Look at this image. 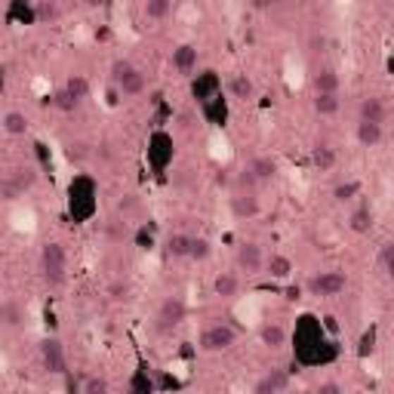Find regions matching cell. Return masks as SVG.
<instances>
[{
    "instance_id": "6da1fadb",
    "label": "cell",
    "mask_w": 394,
    "mask_h": 394,
    "mask_svg": "<svg viewBox=\"0 0 394 394\" xmlns=\"http://www.w3.org/2000/svg\"><path fill=\"white\" fill-rule=\"evenodd\" d=\"M324 345H330L326 342V333L321 321H317L314 314H305L302 321L296 324V355L302 364H324V360H330L324 355Z\"/></svg>"
},
{
    "instance_id": "7a4b0ae2",
    "label": "cell",
    "mask_w": 394,
    "mask_h": 394,
    "mask_svg": "<svg viewBox=\"0 0 394 394\" xmlns=\"http://www.w3.org/2000/svg\"><path fill=\"white\" fill-rule=\"evenodd\" d=\"M40 271H44V281L49 287H59L68 278V253H65V247L59 240H49L40 250Z\"/></svg>"
},
{
    "instance_id": "3957f363",
    "label": "cell",
    "mask_w": 394,
    "mask_h": 394,
    "mask_svg": "<svg viewBox=\"0 0 394 394\" xmlns=\"http://www.w3.org/2000/svg\"><path fill=\"white\" fill-rule=\"evenodd\" d=\"M234 345H238V330L231 324H209L197 336V348L204 355H222V351H228Z\"/></svg>"
},
{
    "instance_id": "277c9868",
    "label": "cell",
    "mask_w": 394,
    "mask_h": 394,
    "mask_svg": "<svg viewBox=\"0 0 394 394\" xmlns=\"http://www.w3.org/2000/svg\"><path fill=\"white\" fill-rule=\"evenodd\" d=\"M348 287V274L345 271H321L314 278H308V293L317 299H333V296H342Z\"/></svg>"
},
{
    "instance_id": "5b68a950",
    "label": "cell",
    "mask_w": 394,
    "mask_h": 394,
    "mask_svg": "<svg viewBox=\"0 0 394 394\" xmlns=\"http://www.w3.org/2000/svg\"><path fill=\"white\" fill-rule=\"evenodd\" d=\"M185 314H188V305L182 296H166L161 302V308H157V317H154V326L161 333H170L176 326L185 324Z\"/></svg>"
},
{
    "instance_id": "8992f818",
    "label": "cell",
    "mask_w": 394,
    "mask_h": 394,
    "mask_svg": "<svg viewBox=\"0 0 394 394\" xmlns=\"http://www.w3.org/2000/svg\"><path fill=\"white\" fill-rule=\"evenodd\" d=\"M96 185L87 179V176H78V179L71 182V213L78 216V219H87L90 213L96 209Z\"/></svg>"
},
{
    "instance_id": "52a82bcc",
    "label": "cell",
    "mask_w": 394,
    "mask_h": 394,
    "mask_svg": "<svg viewBox=\"0 0 394 394\" xmlns=\"http://www.w3.org/2000/svg\"><path fill=\"white\" fill-rule=\"evenodd\" d=\"M40 364L49 376H68V357H65V348L56 336L40 342Z\"/></svg>"
},
{
    "instance_id": "ba28073f",
    "label": "cell",
    "mask_w": 394,
    "mask_h": 394,
    "mask_svg": "<svg viewBox=\"0 0 394 394\" xmlns=\"http://www.w3.org/2000/svg\"><path fill=\"white\" fill-rule=\"evenodd\" d=\"M234 262H238V271H247V274H259L265 268V253L256 240H244L234 250Z\"/></svg>"
},
{
    "instance_id": "9c48e42d",
    "label": "cell",
    "mask_w": 394,
    "mask_h": 394,
    "mask_svg": "<svg viewBox=\"0 0 394 394\" xmlns=\"http://www.w3.org/2000/svg\"><path fill=\"white\" fill-rule=\"evenodd\" d=\"M197 62H200V49L195 44H179L173 49L170 56V65L176 74H182V78H188V74L197 71Z\"/></svg>"
},
{
    "instance_id": "30bf717a",
    "label": "cell",
    "mask_w": 394,
    "mask_h": 394,
    "mask_svg": "<svg viewBox=\"0 0 394 394\" xmlns=\"http://www.w3.org/2000/svg\"><path fill=\"white\" fill-rule=\"evenodd\" d=\"M244 170L250 173V179H253L256 185H265V182L278 179V161H274L271 154H256L253 161L244 166Z\"/></svg>"
},
{
    "instance_id": "8fae6325",
    "label": "cell",
    "mask_w": 394,
    "mask_h": 394,
    "mask_svg": "<svg viewBox=\"0 0 394 394\" xmlns=\"http://www.w3.org/2000/svg\"><path fill=\"white\" fill-rule=\"evenodd\" d=\"M357 121H370V123L385 127V121H388V105H385V99L364 96L360 99V105H357Z\"/></svg>"
},
{
    "instance_id": "7c38bea8",
    "label": "cell",
    "mask_w": 394,
    "mask_h": 394,
    "mask_svg": "<svg viewBox=\"0 0 394 394\" xmlns=\"http://www.w3.org/2000/svg\"><path fill=\"white\" fill-rule=\"evenodd\" d=\"M231 213H234V219H256L262 213V204H259L256 191H238L231 197Z\"/></svg>"
},
{
    "instance_id": "4fadbf2b",
    "label": "cell",
    "mask_w": 394,
    "mask_h": 394,
    "mask_svg": "<svg viewBox=\"0 0 394 394\" xmlns=\"http://www.w3.org/2000/svg\"><path fill=\"white\" fill-rule=\"evenodd\" d=\"M259 342H262V348L268 351H281L287 345V326L278 324V321H268L259 326Z\"/></svg>"
},
{
    "instance_id": "5bb4252c",
    "label": "cell",
    "mask_w": 394,
    "mask_h": 394,
    "mask_svg": "<svg viewBox=\"0 0 394 394\" xmlns=\"http://www.w3.org/2000/svg\"><path fill=\"white\" fill-rule=\"evenodd\" d=\"M222 90V83H219V74L216 71H204V74H197V80H195V99L197 102H213L216 96H222L219 93Z\"/></svg>"
},
{
    "instance_id": "9a60e30c",
    "label": "cell",
    "mask_w": 394,
    "mask_h": 394,
    "mask_svg": "<svg viewBox=\"0 0 394 394\" xmlns=\"http://www.w3.org/2000/svg\"><path fill=\"white\" fill-rule=\"evenodd\" d=\"M339 164V154L333 145H326V142H317V145L312 148V166L314 173H333Z\"/></svg>"
},
{
    "instance_id": "2e32d148",
    "label": "cell",
    "mask_w": 394,
    "mask_h": 394,
    "mask_svg": "<svg viewBox=\"0 0 394 394\" xmlns=\"http://www.w3.org/2000/svg\"><path fill=\"white\" fill-rule=\"evenodd\" d=\"M355 136H357V142L364 148H379L385 142V127H379V123H370V121H357Z\"/></svg>"
},
{
    "instance_id": "e0dca14e",
    "label": "cell",
    "mask_w": 394,
    "mask_h": 394,
    "mask_svg": "<svg viewBox=\"0 0 394 394\" xmlns=\"http://www.w3.org/2000/svg\"><path fill=\"white\" fill-rule=\"evenodd\" d=\"M265 274L274 281H290L293 278V259L283 253H271L265 256Z\"/></svg>"
},
{
    "instance_id": "ac0fdd59",
    "label": "cell",
    "mask_w": 394,
    "mask_h": 394,
    "mask_svg": "<svg viewBox=\"0 0 394 394\" xmlns=\"http://www.w3.org/2000/svg\"><path fill=\"white\" fill-rule=\"evenodd\" d=\"M228 93L238 99V102H250V99H256V83L250 74H231L228 78Z\"/></svg>"
},
{
    "instance_id": "d6986e66",
    "label": "cell",
    "mask_w": 394,
    "mask_h": 394,
    "mask_svg": "<svg viewBox=\"0 0 394 394\" xmlns=\"http://www.w3.org/2000/svg\"><path fill=\"white\" fill-rule=\"evenodd\" d=\"M148 145H151V157H154V166H157V170H164L166 161L173 157V139L166 136V133H154Z\"/></svg>"
},
{
    "instance_id": "ffe728a7",
    "label": "cell",
    "mask_w": 394,
    "mask_h": 394,
    "mask_svg": "<svg viewBox=\"0 0 394 394\" xmlns=\"http://www.w3.org/2000/svg\"><path fill=\"white\" fill-rule=\"evenodd\" d=\"M213 293L219 299H234L240 293V278L234 271H219L213 278Z\"/></svg>"
},
{
    "instance_id": "44dd1931",
    "label": "cell",
    "mask_w": 394,
    "mask_h": 394,
    "mask_svg": "<svg viewBox=\"0 0 394 394\" xmlns=\"http://www.w3.org/2000/svg\"><path fill=\"white\" fill-rule=\"evenodd\" d=\"M117 93H121L123 99H136V96H142V93H145V71H142V68H133L127 78L117 83Z\"/></svg>"
},
{
    "instance_id": "7402d4cb",
    "label": "cell",
    "mask_w": 394,
    "mask_h": 394,
    "mask_svg": "<svg viewBox=\"0 0 394 394\" xmlns=\"http://www.w3.org/2000/svg\"><path fill=\"white\" fill-rule=\"evenodd\" d=\"M373 225H376V213H373V207H367V204L357 207L355 213L348 216V228L355 234H370Z\"/></svg>"
},
{
    "instance_id": "603a6c76",
    "label": "cell",
    "mask_w": 394,
    "mask_h": 394,
    "mask_svg": "<svg viewBox=\"0 0 394 394\" xmlns=\"http://www.w3.org/2000/svg\"><path fill=\"white\" fill-rule=\"evenodd\" d=\"M0 324L10 326V330H19V326L25 324V308L16 299L0 302Z\"/></svg>"
},
{
    "instance_id": "cb8c5ba5",
    "label": "cell",
    "mask_w": 394,
    "mask_h": 394,
    "mask_svg": "<svg viewBox=\"0 0 394 394\" xmlns=\"http://www.w3.org/2000/svg\"><path fill=\"white\" fill-rule=\"evenodd\" d=\"M312 87H314V93H339V74H336V68L314 71Z\"/></svg>"
},
{
    "instance_id": "d4e9b609",
    "label": "cell",
    "mask_w": 394,
    "mask_h": 394,
    "mask_svg": "<svg viewBox=\"0 0 394 394\" xmlns=\"http://www.w3.org/2000/svg\"><path fill=\"white\" fill-rule=\"evenodd\" d=\"M0 130H4L6 136H25V133H28V117L22 111H6L0 117Z\"/></svg>"
},
{
    "instance_id": "484cf974",
    "label": "cell",
    "mask_w": 394,
    "mask_h": 394,
    "mask_svg": "<svg viewBox=\"0 0 394 394\" xmlns=\"http://www.w3.org/2000/svg\"><path fill=\"white\" fill-rule=\"evenodd\" d=\"M188 244H191V234H182V231H176L166 238V256L170 259H188Z\"/></svg>"
},
{
    "instance_id": "4316f807",
    "label": "cell",
    "mask_w": 394,
    "mask_h": 394,
    "mask_svg": "<svg viewBox=\"0 0 394 394\" xmlns=\"http://www.w3.org/2000/svg\"><path fill=\"white\" fill-rule=\"evenodd\" d=\"M360 191H364L360 179H345L333 188V200H336V204H351L355 197H360Z\"/></svg>"
},
{
    "instance_id": "83f0119b",
    "label": "cell",
    "mask_w": 394,
    "mask_h": 394,
    "mask_svg": "<svg viewBox=\"0 0 394 394\" xmlns=\"http://www.w3.org/2000/svg\"><path fill=\"white\" fill-rule=\"evenodd\" d=\"M312 105H314V111L321 114V117H330V114L339 111L342 102H339V93H314Z\"/></svg>"
},
{
    "instance_id": "f1b7e54d",
    "label": "cell",
    "mask_w": 394,
    "mask_h": 394,
    "mask_svg": "<svg viewBox=\"0 0 394 394\" xmlns=\"http://www.w3.org/2000/svg\"><path fill=\"white\" fill-rule=\"evenodd\" d=\"M59 16H62V10H59L56 0H40V4H35V22L37 25H49V22H56Z\"/></svg>"
},
{
    "instance_id": "f546056e",
    "label": "cell",
    "mask_w": 394,
    "mask_h": 394,
    "mask_svg": "<svg viewBox=\"0 0 394 394\" xmlns=\"http://www.w3.org/2000/svg\"><path fill=\"white\" fill-rule=\"evenodd\" d=\"M209 256H213V244H209L207 238H191V244H188V259L191 262H207Z\"/></svg>"
},
{
    "instance_id": "4dcf8cb0",
    "label": "cell",
    "mask_w": 394,
    "mask_h": 394,
    "mask_svg": "<svg viewBox=\"0 0 394 394\" xmlns=\"http://www.w3.org/2000/svg\"><path fill=\"white\" fill-rule=\"evenodd\" d=\"M142 13H145V19H166L173 13V4L170 0H145Z\"/></svg>"
},
{
    "instance_id": "1f68e13d",
    "label": "cell",
    "mask_w": 394,
    "mask_h": 394,
    "mask_svg": "<svg viewBox=\"0 0 394 394\" xmlns=\"http://www.w3.org/2000/svg\"><path fill=\"white\" fill-rule=\"evenodd\" d=\"M65 90H68V93L78 99V102H83V99L90 96V80L83 78V74H71V78L65 80Z\"/></svg>"
},
{
    "instance_id": "d6a6232c",
    "label": "cell",
    "mask_w": 394,
    "mask_h": 394,
    "mask_svg": "<svg viewBox=\"0 0 394 394\" xmlns=\"http://www.w3.org/2000/svg\"><path fill=\"white\" fill-rule=\"evenodd\" d=\"M376 262H379L382 274H394V244L391 240H385V244H379V253H376Z\"/></svg>"
},
{
    "instance_id": "836d02e7",
    "label": "cell",
    "mask_w": 394,
    "mask_h": 394,
    "mask_svg": "<svg viewBox=\"0 0 394 394\" xmlns=\"http://www.w3.org/2000/svg\"><path fill=\"white\" fill-rule=\"evenodd\" d=\"M49 102H53V105H56L62 114H74V111H78V108H80V102H78V99H74V96H71L65 87L59 90V93H56L53 99H49Z\"/></svg>"
},
{
    "instance_id": "e575fe53",
    "label": "cell",
    "mask_w": 394,
    "mask_h": 394,
    "mask_svg": "<svg viewBox=\"0 0 394 394\" xmlns=\"http://www.w3.org/2000/svg\"><path fill=\"white\" fill-rule=\"evenodd\" d=\"M25 195V191L19 188V182L13 179V176H4V179H0V200H4V204H13V200H19Z\"/></svg>"
},
{
    "instance_id": "d590c367",
    "label": "cell",
    "mask_w": 394,
    "mask_h": 394,
    "mask_svg": "<svg viewBox=\"0 0 394 394\" xmlns=\"http://www.w3.org/2000/svg\"><path fill=\"white\" fill-rule=\"evenodd\" d=\"M83 394H111V382L105 379V376H87L80 385Z\"/></svg>"
},
{
    "instance_id": "8d00e7d4",
    "label": "cell",
    "mask_w": 394,
    "mask_h": 394,
    "mask_svg": "<svg viewBox=\"0 0 394 394\" xmlns=\"http://www.w3.org/2000/svg\"><path fill=\"white\" fill-rule=\"evenodd\" d=\"M10 22L37 25V22H35V4H13V6H10Z\"/></svg>"
},
{
    "instance_id": "74e56055",
    "label": "cell",
    "mask_w": 394,
    "mask_h": 394,
    "mask_svg": "<svg viewBox=\"0 0 394 394\" xmlns=\"http://www.w3.org/2000/svg\"><path fill=\"white\" fill-rule=\"evenodd\" d=\"M130 394H154V382L148 379V373H145V370H139L136 376H133Z\"/></svg>"
},
{
    "instance_id": "f35d334b",
    "label": "cell",
    "mask_w": 394,
    "mask_h": 394,
    "mask_svg": "<svg viewBox=\"0 0 394 394\" xmlns=\"http://www.w3.org/2000/svg\"><path fill=\"white\" fill-rule=\"evenodd\" d=\"M10 176H13L16 182H19V188H22V191H28V188L37 182V170H35V166H19V170L10 173Z\"/></svg>"
},
{
    "instance_id": "ab89813d",
    "label": "cell",
    "mask_w": 394,
    "mask_h": 394,
    "mask_svg": "<svg viewBox=\"0 0 394 394\" xmlns=\"http://www.w3.org/2000/svg\"><path fill=\"white\" fill-rule=\"evenodd\" d=\"M133 68H136V65H133L130 59H114V62H111V83H114V87H117V83H121L123 78H127Z\"/></svg>"
},
{
    "instance_id": "60d3db41",
    "label": "cell",
    "mask_w": 394,
    "mask_h": 394,
    "mask_svg": "<svg viewBox=\"0 0 394 394\" xmlns=\"http://www.w3.org/2000/svg\"><path fill=\"white\" fill-rule=\"evenodd\" d=\"M108 299L111 302H127L130 299V283H123V281H117L108 287Z\"/></svg>"
},
{
    "instance_id": "b9f144b4",
    "label": "cell",
    "mask_w": 394,
    "mask_h": 394,
    "mask_svg": "<svg viewBox=\"0 0 394 394\" xmlns=\"http://www.w3.org/2000/svg\"><path fill=\"white\" fill-rule=\"evenodd\" d=\"M253 394H281V391L274 388V382L268 379V373H265V376H259V379L253 382Z\"/></svg>"
},
{
    "instance_id": "7bdbcfd3",
    "label": "cell",
    "mask_w": 394,
    "mask_h": 394,
    "mask_svg": "<svg viewBox=\"0 0 394 394\" xmlns=\"http://www.w3.org/2000/svg\"><path fill=\"white\" fill-rule=\"evenodd\" d=\"M136 247L139 250H151V247H154V234H151L148 225H142V228L136 231Z\"/></svg>"
},
{
    "instance_id": "ee69618b",
    "label": "cell",
    "mask_w": 394,
    "mask_h": 394,
    "mask_svg": "<svg viewBox=\"0 0 394 394\" xmlns=\"http://www.w3.org/2000/svg\"><path fill=\"white\" fill-rule=\"evenodd\" d=\"M376 351V330L370 326V330L364 333V339H360V357H367V355H373Z\"/></svg>"
},
{
    "instance_id": "f6af8a7d",
    "label": "cell",
    "mask_w": 394,
    "mask_h": 394,
    "mask_svg": "<svg viewBox=\"0 0 394 394\" xmlns=\"http://www.w3.org/2000/svg\"><path fill=\"white\" fill-rule=\"evenodd\" d=\"M268 379H271V382H274V388H278L281 394H283V391H287V385H290V376H287V373H283V370H268Z\"/></svg>"
},
{
    "instance_id": "bcb514c9",
    "label": "cell",
    "mask_w": 394,
    "mask_h": 394,
    "mask_svg": "<svg viewBox=\"0 0 394 394\" xmlns=\"http://www.w3.org/2000/svg\"><path fill=\"white\" fill-rule=\"evenodd\" d=\"M314 394H345V391H342V385H339V382L326 379V382L317 385V391H314Z\"/></svg>"
},
{
    "instance_id": "7dc6e473",
    "label": "cell",
    "mask_w": 394,
    "mask_h": 394,
    "mask_svg": "<svg viewBox=\"0 0 394 394\" xmlns=\"http://www.w3.org/2000/svg\"><path fill=\"white\" fill-rule=\"evenodd\" d=\"M321 326H324V333H326V330H330V333H333V336H336V333H339V324H336V317H333V314H326V317H324V324H321Z\"/></svg>"
},
{
    "instance_id": "c3c4849f",
    "label": "cell",
    "mask_w": 394,
    "mask_h": 394,
    "mask_svg": "<svg viewBox=\"0 0 394 394\" xmlns=\"http://www.w3.org/2000/svg\"><path fill=\"white\" fill-rule=\"evenodd\" d=\"M65 391H68V394H83V391H80V385L74 382L71 376H65Z\"/></svg>"
},
{
    "instance_id": "681fc988",
    "label": "cell",
    "mask_w": 394,
    "mask_h": 394,
    "mask_svg": "<svg viewBox=\"0 0 394 394\" xmlns=\"http://www.w3.org/2000/svg\"><path fill=\"white\" fill-rule=\"evenodd\" d=\"M0 259H4V244H0Z\"/></svg>"
},
{
    "instance_id": "f907efd6",
    "label": "cell",
    "mask_w": 394,
    "mask_h": 394,
    "mask_svg": "<svg viewBox=\"0 0 394 394\" xmlns=\"http://www.w3.org/2000/svg\"><path fill=\"white\" fill-rule=\"evenodd\" d=\"M0 234H4V228H0Z\"/></svg>"
}]
</instances>
